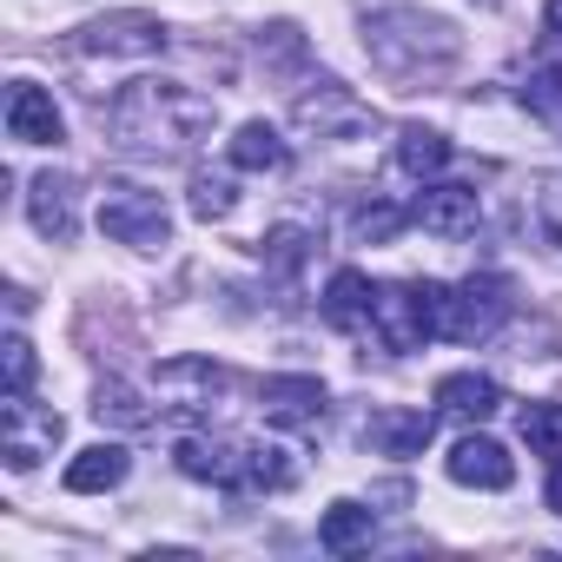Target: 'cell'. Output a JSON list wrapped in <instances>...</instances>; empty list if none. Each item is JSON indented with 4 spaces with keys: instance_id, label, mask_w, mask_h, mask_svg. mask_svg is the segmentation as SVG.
<instances>
[{
    "instance_id": "ac0fdd59",
    "label": "cell",
    "mask_w": 562,
    "mask_h": 562,
    "mask_svg": "<svg viewBox=\"0 0 562 562\" xmlns=\"http://www.w3.org/2000/svg\"><path fill=\"white\" fill-rule=\"evenodd\" d=\"M232 166H238V172H285V166H292V146L278 139V126L245 120V126L232 133Z\"/></svg>"
},
{
    "instance_id": "e0dca14e",
    "label": "cell",
    "mask_w": 562,
    "mask_h": 562,
    "mask_svg": "<svg viewBox=\"0 0 562 562\" xmlns=\"http://www.w3.org/2000/svg\"><path fill=\"white\" fill-rule=\"evenodd\" d=\"M27 212H34V232H41V238H54V245L74 238V186H67V179L41 172L34 192H27Z\"/></svg>"
},
{
    "instance_id": "8992f818",
    "label": "cell",
    "mask_w": 562,
    "mask_h": 562,
    "mask_svg": "<svg viewBox=\"0 0 562 562\" xmlns=\"http://www.w3.org/2000/svg\"><path fill=\"white\" fill-rule=\"evenodd\" d=\"M299 126H305V133H318V139H358V133L371 126V106H364L351 87L318 80V93H305V100H299Z\"/></svg>"
},
{
    "instance_id": "d4e9b609",
    "label": "cell",
    "mask_w": 562,
    "mask_h": 562,
    "mask_svg": "<svg viewBox=\"0 0 562 562\" xmlns=\"http://www.w3.org/2000/svg\"><path fill=\"white\" fill-rule=\"evenodd\" d=\"M522 100H529L536 113H562V60H549V67H529V87H522Z\"/></svg>"
},
{
    "instance_id": "7402d4cb",
    "label": "cell",
    "mask_w": 562,
    "mask_h": 562,
    "mask_svg": "<svg viewBox=\"0 0 562 562\" xmlns=\"http://www.w3.org/2000/svg\"><path fill=\"white\" fill-rule=\"evenodd\" d=\"M522 443L536 457H562V404H529L522 411Z\"/></svg>"
},
{
    "instance_id": "4fadbf2b",
    "label": "cell",
    "mask_w": 562,
    "mask_h": 562,
    "mask_svg": "<svg viewBox=\"0 0 562 562\" xmlns=\"http://www.w3.org/2000/svg\"><path fill=\"white\" fill-rule=\"evenodd\" d=\"M8 133L21 139V146H60V106H54V93H41V87H14V100H8Z\"/></svg>"
},
{
    "instance_id": "ba28073f",
    "label": "cell",
    "mask_w": 562,
    "mask_h": 562,
    "mask_svg": "<svg viewBox=\"0 0 562 562\" xmlns=\"http://www.w3.org/2000/svg\"><path fill=\"white\" fill-rule=\"evenodd\" d=\"M0 424H8V463H14V470H34V463L54 457V443H60V417H54V411H34L27 397H8Z\"/></svg>"
},
{
    "instance_id": "2e32d148",
    "label": "cell",
    "mask_w": 562,
    "mask_h": 562,
    "mask_svg": "<svg viewBox=\"0 0 562 562\" xmlns=\"http://www.w3.org/2000/svg\"><path fill=\"white\" fill-rule=\"evenodd\" d=\"M437 404H443L450 417L483 424V417H496V411H503V384H496V378H476V371H450V378L437 384Z\"/></svg>"
},
{
    "instance_id": "cb8c5ba5",
    "label": "cell",
    "mask_w": 562,
    "mask_h": 562,
    "mask_svg": "<svg viewBox=\"0 0 562 562\" xmlns=\"http://www.w3.org/2000/svg\"><path fill=\"white\" fill-rule=\"evenodd\" d=\"M93 411H100V424H126V430H146V424H153V411H146L126 384H100V404H93Z\"/></svg>"
},
{
    "instance_id": "d6986e66",
    "label": "cell",
    "mask_w": 562,
    "mask_h": 562,
    "mask_svg": "<svg viewBox=\"0 0 562 562\" xmlns=\"http://www.w3.org/2000/svg\"><path fill=\"white\" fill-rule=\"evenodd\" d=\"M113 483H126V450H120V443H93V450H80V457L67 463V490H74V496L113 490Z\"/></svg>"
},
{
    "instance_id": "30bf717a",
    "label": "cell",
    "mask_w": 562,
    "mask_h": 562,
    "mask_svg": "<svg viewBox=\"0 0 562 562\" xmlns=\"http://www.w3.org/2000/svg\"><path fill=\"white\" fill-rule=\"evenodd\" d=\"M411 218H417L430 238H463V232H476L483 205H476V186H430V192L411 205Z\"/></svg>"
},
{
    "instance_id": "f1b7e54d",
    "label": "cell",
    "mask_w": 562,
    "mask_h": 562,
    "mask_svg": "<svg viewBox=\"0 0 562 562\" xmlns=\"http://www.w3.org/2000/svg\"><path fill=\"white\" fill-rule=\"evenodd\" d=\"M542 34H549V41H562V0H549V14H542Z\"/></svg>"
},
{
    "instance_id": "277c9868",
    "label": "cell",
    "mask_w": 562,
    "mask_h": 562,
    "mask_svg": "<svg viewBox=\"0 0 562 562\" xmlns=\"http://www.w3.org/2000/svg\"><path fill=\"white\" fill-rule=\"evenodd\" d=\"M509 278H496V271H483V278H463V285L443 299V338H457V345H476V338H490L503 318H509Z\"/></svg>"
},
{
    "instance_id": "f546056e",
    "label": "cell",
    "mask_w": 562,
    "mask_h": 562,
    "mask_svg": "<svg viewBox=\"0 0 562 562\" xmlns=\"http://www.w3.org/2000/svg\"><path fill=\"white\" fill-rule=\"evenodd\" d=\"M549 509L562 516V457H555V470H549Z\"/></svg>"
},
{
    "instance_id": "484cf974",
    "label": "cell",
    "mask_w": 562,
    "mask_h": 562,
    "mask_svg": "<svg viewBox=\"0 0 562 562\" xmlns=\"http://www.w3.org/2000/svg\"><path fill=\"white\" fill-rule=\"evenodd\" d=\"M192 212H199V218H225V212H232V179L199 172V179H192Z\"/></svg>"
},
{
    "instance_id": "9a60e30c",
    "label": "cell",
    "mask_w": 562,
    "mask_h": 562,
    "mask_svg": "<svg viewBox=\"0 0 562 562\" xmlns=\"http://www.w3.org/2000/svg\"><path fill=\"white\" fill-rule=\"evenodd\" d=\"M371 305H378V285L364 271H338L331 285H325V318L338 325V331H371Z\"/></svg>"
},
{
    "instance_id": "83f0119b",
    "label": "cell",
    "mask_w": 562,
    "mask_h": 562,
    "mask_svg": "<svg viewBox=\"0 0 562 562\" xmlns=\"http://www.w3.org/2000/svg\"><path fill=\"white\" fill-rule=\"evenodd\" d=\"M27 384H34V345L8 338V397H27Z\"/></svg>"
},
{
    "instance_id": "7a4b0ae2",
    "label": "cell",
    "mask_w": 562,
    "mask_h": 562,
    "mask_svg": "<svg viewBox=\"0 0 562 562\" xmlns=\"http://www.w3.org/2000/svg\"><path fill=\"white\" fill-rule=\"evenodd\" d=\"M443 285H378L371 338H384L391 351H417L430 331H443Z\"/></svg>"
},
{
    "instance_id": "6da1fadb",
    "label": "cell",
    "mask_w": 562,
    "mask_h": 562,
    "mask_svg": "<svg viewBox=\"0 0 562 562\" xmlns=\"http://www.w3.org/2000/svg\"><path fill=\"white\" fill-rule=\"evenodd\" d=\"M212 120H218L212 100H199L186 87H166V80H139L113 100V133L133 153H179V146L205 139Z\"/></svg>"
},
{
    "instance_id": "3957f363",
    "label": "cell",
    "mask_w": 562,
    "mask_h": 562,
    "mask_svg": "<svg viewBox=\"0 0 562 562\" xmlns=\"http://www.w3.org/2000/svg\"><path fill=\"white\" fill-rule=\"evenodd\" d=\"M100 225H106L113 245H139V251H153V245L172 238L166 199L159 192H139V186H106L100 192Z\"/></svg>"
},
{
    "instance_id": "603a6c76",
    "label": "cell",
    "mask_w": 562,
    "mask_h": 562,
    "mask_svg": "<svg viewBox=\"0 0 562 562\" xmlns=\"http://www.w3.org/2000/svg\"><path fill=\"white\" fill-rule=\"evenodd\" d=\"M305 251H312V232H305V225H271V232H265V265H271V271H299Z\"/></svg>"
},
{
    "instance_id": "7c38bea8",
    "label": "cell",
    "mask_w": 562,
    "mask_h": 562,
    "mask_svg": "<svg viewBox=\"0 0 562 562\" xmlns=\"http://www.w3.org/2000/svg\"><path fill=\"white\" fill-rule=\"evenodd\" d=\"M179 470L199 476V483L238 490V483H245V443H225V437H186V443H179Z\"/></svg>"
},
{
    "instance_id": "52a82bcc",
    "label": "cell",
    "mask_w": 562,
    "mask_h": 562,
    "mask_svg": "<svg viewBox=\"0 0 562 562\" xmlns=\"http://www.w3.org/2000/svg\"><path fill=\"white\" fill-rule=\"evenodd\" d=\"M225 391V371L212 358H166L153 378V397H166V411H205Z\"/></svg>"
},
{
    "instance_id": "8fae6325",
    "label": "cell",
    "mask_w": 562,
    "mask_h": 562,
    "mask_svg": "<svg viewBox=\"0 0 562 562\" xmlns=\"http://www.w3.org/2000/svg\"><path fill=\"white\" fill-rule=\"evenodd\" d=\"M450 483H463V490H509L516 483V457L503 443H490V437H463L450 450Z\"/></svg>"
},
{
    "instance_id": "9c48e42d",
    "label": "cell",
    "mask_w": 562,
    "mask_h": 562,
    "mask_svg": "<svg viewBox=\"0 0 562 562\" xmlns=\"http://www.w3.org/2000/svg\"><path fill=\"white\" fill-rule=\"evenodd\" d=\"M258 411H265V424L312 430L325 417V384L318 378H265L258 384Z\"/></svg>"
},
{
    "instance_id": "4316f807",
    "label": "cell",
    "mask_w": 562,
    "mask_h": 562,
    "mask_svg": "<svg viewBox=\"0 0 562 562\" xmlns=\"http://www.w3.org/2000/svg\"><path fill=\"white\" fill-rule=\"evenodd\" d=\"M404 225H411V212H397V205H371V212H358V232H364V238H378V245H384V238H397Z\"/></svg>"
},
{
    "instance_id": "44dd1931",
    "label": "cell",
    "mask_w": 562,
    "mask_h": 562,
    "mask_svg": "<svg viewBox=\"0 0 562 562\" xmlns=\"http://www.w3.org/2000/svg\"><path fill=\"white\" fill-rule=\"evenodd\" d=\"M318 542H325L331 555H345V549L371 542V509H364V503H331V509H325V522H318Z\"/></svg>"
},
{
    "instance_id": "5bb4252c",
    "label": "cell",
    "mask_w": 562,
    "mask_h": 562,
    "mask_svg": "<svg viewBox=\"0 0 562 562\" xmlns=\"http://www.w3.org/2000/svg\"><path fill=\"white\" fill-rule=\"evenodd\" d=\"M364 437L384 450V457H424V443L437 437V417L430 411H378L364 424Z\"/></svg>"
},
{
    "instance_id": "ffe728a7",
    "label": "cell",
    "mask_w": 562,
    "mask_h": 562,
    "mask_svg": "<svg viewBox=\"0 0 562 562\" xmlns=\"http://www.w3.org/2000/svg\"><path fill=\"white\" fill-rule=\"evenodd\" d=\"M397 166H404L411 179H437V172L450 166V139L430 133V126H404V133H397Z\"/></svg>"
},
{
    "instance_id": "5b68a950",
    "label": "cell",
    "mask_w": 562,
    "mask_h": 562,
    "mask_svg": "<svg viewBox=\"0 0 562 562\" xmlns=\"http://www.w3.org/2000/svg\"><path fill=\"white\" fill-rule=\"evenodd\" d=\"M74 47L93 54V60H153V54L166 47V27H159L153 14H106V21L80 27Z\"/></svg>"
}]
</instances>
